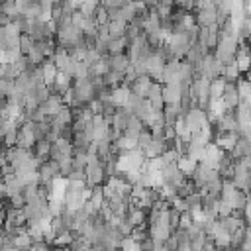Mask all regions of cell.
<instances>
[{"label": "cell", "instance_id": "obj_1", "mask_svg": "<svg viewBox=\"0 0 251 251\" xmlns=\"http://www.w3.org/2000/svg\"><path fill=\"white\" fill-rule=\"evenodd\" d=\"M126 27H127V24H124V22H118V20L108 22V24H106V33H108L110 41L124 37V35H126Z\"/></svg>", "mask_w": 251, "mask_h": 251}, {"label": "cell", "instance_id": "obj_2", "mask_svg": "<svg viewBox=\"0 0 251 251\" xmlns=\"http://www.w3.org/2000/svg\"><path fill=\"white\" fill-rule=\"evenodd\" d=\"M39 69H41V75H43L45 84H47V86H49V84H53V80H55V76H57V73H59V71H57V67H55V63H53L51 59H47Z\"/></svg>", "mask_w": 251, "mask_h": 251}, {"label": "cell", "instance_id": "obj_4", "mask_svg": "<svg viewBox=\"0 0 251 251\" xmlns=\"http://www.w3.org/2000/svg\"><path fill=\"white\" fill-rule=\"evenodd\" d=\"M31 47H33V39H31L29 35L22 33V35H20V53H22V55H27V53L31 51Z\"/></svg>", "mask_w": 251, "mask_h": 251}, {"label": "cell", "instance_id": "obj_3", "mask_svg": "<svg viewBox=\"0 0 251 251\" xmlns=\"http://www.w3.org/2000/svg\"><path fill=\"white\" fill-rule=\"evenodd\" d=\"M98 6H100V0H84V2L80 4L78 12H80L84 18H94Z\"/></svg>", "mask_w": 251, "mask_h": 251}, {"label": "cell", "instance_id": "obj_5", "mask_svg": "<svg viewBox=\"0 0 251 251\" xmlns=\"http://www.w3.org/2000/svg\"><path fill=\"white\" fill-rule=\"evenodd\" d=\"M143 2V6L147 8V10H153V8H157L159 4H161V0H141Z\"/></svg>", "mask_w": 251, "mask_h": 251}]
</instances>
